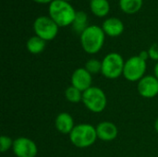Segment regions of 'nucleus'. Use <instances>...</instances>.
Masks as SVG:
<instances>
[{"instance_id":"8","label":"nucleus","mask_w":158,"mask_h":157,"mask_svg":"<svg viewBox=\"0 0 158 157\" xmlns=\"http://www.w3.org/2000/svg\"><path fill=\"white\" fill-rule=\"evenodd\" d=\"M12 152L17 157H36L38 147L35 142L31 139L19 137L14 140Z\"/></svg>"},{"instance_id":"13","label":"nucleus","mask_w":158,"mask_h":157,"mask_svg":"<svg viewBox=\"0 0 158 157\" xmlns=\"http://www.w3.org/2000/svg\"><path fill=\"white\" fill-rule=\"evenodd\" d=\"M102 29L106 35L109 37H118L123 33L125 26L120 19L111 17L104 20L102 24Z\"/></svg>"},{"instance_id":"2","label":"nucleus","mask_w":158,"mask_h":157,"mask_svg":"<svg viewBox=\"0 0 158 157\" xmlns=\"http://www.w3.org/2000/svg\"><path fill=\"white\" fill-rule=\"evenodd\" d=\"M81 44L84 52L95 55L101 51L105 44L106 33L98 25H89L81 34Z\"/></svg>"},{"instance_id":"17","label":"nucleus","mask_w":158,"mask_h":157,"mask_svg":"<svg viewBox=\"0 0 158 157\" xmlns=\"http://www.w3.org/2000/svg\"><path fill=\"white\" fill-rule=\"evenodd\" d=\"M88 26H89L88 25V16H87L86 12H84L82 10L77 11L75 19L71 25L72 30L81 35Z\"/></svg>"},{"instance_id":"12","label":"nucleus","mask_w":158,"mask_h":157,"mask_svg":"<svg viewBox=\"0 0 158 157\" xmlns=\"http://www.w3.org/2000/svg\"><path fill=\"white\" fill-rule=\"evenodd\" d=\"M75 126L73 117L67 112L59 113L55 119V127L56 130L63 135H69Z\"/></svg>"},{"instance_id":"24","label":"nucleus","mask_w":158,"mask_h":157,"mask_svg":"<svg viewBox=\"0 0 158 157\" xmlns=\"http://www.w3.org/2000/svg\"><path fill=\"white\" fill-rule=\"evenodd\" d=\"M154 75L158 79V62L156 63L155 68H154Z\"/></svg>"},{"instance_id":"21","label":"nucleus","mask_w":158,"mask_h":157,"mask_svg":"<svg viewBox=\"0 0 158 157\" xmlns=\"http://www.w3.org/2000/svg\"><path fill=\"white\" fill-rule=\"evenodd\" d=\"M148 53L150 59L158 62V43H154L153 45H151L148 49Z\"/></svg>"},{"instance_id":"25","label":"nucleus","mask_w":158,"mask_h":157,"mask_svg":"<svg viewBox=\"0 0 158 157\" xmlns=\"http://www.w3.org/2000/svg\"><path fill=\"white\" fill-rule=\"evenodd\" d=\"M155 130L158 133V118L156 119V122H155Z\"/></svg>"},{"instance_id":"14","label":"nucleus","mask_w":158,"mask_h":157,"mask_svg":"<svg viewBox=\"0 0 158 157\" xmlns=\"http://www.w3.org/2000/svg\"><path fill=\"white\" fill-rule=\"evenodd\" d=\"M90 9L94 16L104 18L110 12V4L108 0H90Z\"/></svg>"},{"instance_id":"19","label":"nucleus","mask_w":158,"mask_h":157,"mask_svg":"<svg viewBox=\"0 0 158 157\" xmlns=\"http://www.w3.org/2000/svg\"><path fill=\"white\" fill-rule=\"evenodd\" d=\"M84 68L92 75H95L102 72V61L96 58H91L86 63Z\"/></svg>"},{"instance_id":"23","label":"nucleus","mask_w":158,"mask_h":157,"mask_svg":"<svg viewBox=\"0 0 158 157\" xmlns=\"http://www.w3.org/2000/svg\"><path fill=\"white\" fill-rule=\"evenodd\" d=\"M32 1H34L38 4H50L54 0H32Z\"/></svg>"},{"instance_id":"18","label":"nucleus","mask_w":158,"mask_h":157,"mask_svg":"<svg viewBox=\"0 0 158 157\" xmlns=\"http://www.w3.org/2000/svg\"><path fill=\"white\" fill-rule=\"evenodd\" d=\"M82 93H83L81 91L70 85L65 91V97L69 103L78 104L82 101Z\"/></svg>"},{"instance_id":"11","label":"nucleus","mask_w":158,"mask_h":157,"mask_svg":"<svg viewBox=\"0 0 158 157\" xmlns=\"http://www.w3.org/2000/svg\"><path fill=\"white\" fill-rule=\"evenodd\" d=\"M97 137L103 142H112L118 135V129L111 121H102L96 127Z\"/></svg>"},{"instance_id":"6","label":"nucleus","mask_w":158,"mask_h":157,"mask_svg":"<svg viewBox=\"0 0 158 157\" xmlns=\"http://www.w3.org/2000/svg\"><path fill=\"white\" fill-rule=\"evenodd\" d=\"M147 69V61L142 59L139 56H133L125 61L123 77L131 82H138L145 76Z\"/></svg>"},{"instance_id":"5","label":"nucleus","mask_w":158,"mask_h":157,"mask_svg":"<svg viewBox=\"0 0 158 157\" xmlns=\"http://www.w3.org/2000/svg\"><path fill=\"white\" fill-rule=\"evenodd\" d=\"M125 60L118 53L112 52L107 54L102 60L101 74L108 80H116L123 76Z\"/></svg>"},{"instance_id":"26","label":"nucleus","mask_w":158,"mask_h":157,"mask_svg":"<svg viewBox=\"0 0 158 157\" xmlns=\"http://www.w3.org/2000/svg\"><path fill=\"white\" fill-rule=\"evenodd\" d=\"M64 1H67V2H70V1H72V0H64Z\"/></svg>"},{"instance_id":"16","label":"nucleus","mask_w":158,"mask_h":157,"mask_svg":"<svg viewBox=\"0 0 158 157\" xmlns=\"http://www.w3.org/2000/svg\"><path fill=\"white\" fill-rule=\"evenodd\" d=\"M118 5L122 12L132 15L141 10L143 5V0H119Z\"/></svg>"},{"instance_id":"1","label":"nucleus","mask_w":158,"mask_h":157,"mask_svg":"<svg viewBox=\"0 0 158 157\" xmlns=\"http://www.w3.org/2000/svg\"><path fill=\"white\" fill-rule=\"evenodd\" d=\"M77 11L73 6L64 0H54L48 6L49 17L58 25V27L71 26Z\"/></svg>"},{"instance_id":"10","label":"nucleus","mask_w":158,"mask_h":157,"mask_svg":"<svg viewBox=\"0 0 158 157\" xmlns=\"http://www.w3.org/2000/svg\"><path fill=\"white\" fill-rule=\"evenodd\" d=\"M70 82L72 86L83 93L93 86V75L85 68H78L73 71Z\"/></svg>"},{"instance_id":"22","label":"nucleus","mask_w":158,"mask_h":157,"mask_svg":"<svg viewBox=\"0 0 158 157\" xmlns=\"http://www.w3.org/2000/svg\"><path fill=\"white\" fill-rule=\"evenodd\" d=\"M142 59H143V60H145V61H147L148 60V58H150L149 57V53H148V50L146 51V50H143V51H141L140 52V54L138 55Z\"/></svg>"},{"instance_id":"3","label":"nucleus","mask_w":158,"mask_h":157,"mask_svg":"<svg viewBox=\"0 0 158 157\" xmlns=\"http://www.w3.org/2000/svg\"><path fill=\"white\" fill-rule=\"evenodd\" d=\"M69 136L70 143L75 147L80 149L91 147L96 143L98 139L96 128L88 123L76 125Z\"/></svg>"},{"instance_id":"7","label":"nucleus","mask_w":158,"mask_h":157,"mask_svg":"<svg viewBox=\"0 0 158 157\" xmlns=\"http://www.w3.org/2000/svg\"><path fill=\"white\" fill-rule=\"evenodd\" d=\"M33 31L35 35L48 42L56 37L59 27L49 16H40L33 22Z\"/></svg>"},{"instance_id":"15","label":"nucleus","mask_w":158,"mask_h":157,"mask_svg":"<svg viewBox=\"0 0 158 157\" xmlns=\"http://www.w3.org/2000/svg\"><path fill=\"white\" fill-rule=\"evenodd\" d=\"M45 46L46 42L37 35L31 36V38L28 39L26 43V48L28 52H30L32 55H39L43 53L45 49Z\"/></svg>"},{"instance_id":"4","label":"nucleus","mask_w":158,"mask_h":157,"mask_svg":"<svg viewBox=\"0 0 158 157\" xmlns=\"http://www.w3.org/2000/svg\"><path fill=\"white\" fill-rule=\"evenodd\" d=\"M81 102L89 111L101 113L107 105V97L104 90L96 86H92L83 92Z\"/></svg>"},{"instance_id":"9","label":"nucleus","mask_w":158,"mask_h":157,"mask_svg":"<svg viewBox=\"0 0 158 157\" xmlns=\"http://www.w3.org/2000/svg\"><path fill=\"white\" fill-rule=\"evenodd\" d=\"M137 91L143 98H155L158 95V79L155 75H145L138 81Z\"/></svg>"},{"instance_id":"20","label":"nucleus","mask_w":158,"mask_h":157,"mask_svg":"<svg viewBox=\"0 0 158 157\" xmlns=\"http://www.w3.org/2000/svg\"><path fill=\"white\" fill-rule=\"evenodd\" d=\"M13 144H14V141L6 135H2L0 138V151L2 153H6L7 151H9L10 149L12 150L13 148Z\"/></svg>"}]
</instances>
